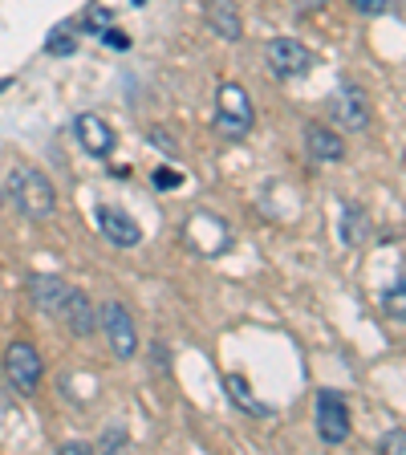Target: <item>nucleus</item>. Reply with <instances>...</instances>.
<instances>
[{"instance_id": "1", "label": "nucleus", "mask_w": 406, "mask_h": 455, "mask_svg": "<svg viewBox=\"0 0 406 455\" xmlns=\"http://www.w3.org/2000/svg\"><path fill=\"white\" fill-rule=\"evenodd\" d=\"M252 126H256V110H252L248 90L240 82H224L216 94V131L224 134V139L240 142L252 134Z\"/></svg>"}, {"instance_id": "2", "label": "nucleus", "mask_w": 406, "mask_h": 455, "mask_svg": "<svg viewBox=\"0 0 406 455\" xmlns=\"http://www.w3.org/2000/svg\"><path fill=\"white\" fill-rule=\"evenodd\" d=\"M9 188H12L17 208L25 212L28 220H49V216H53L57 191H53V183H49L37 167H17V171H12V180H9Z\"/></svg>"}, {"instance_id": "3", "label": "nucleus", "mask_w": 406, "mask_h": 455, "mask_svg": "<svg viewBox=\"0 0 406 455\" xmlns=\"http://www.w3.org/2000/svg\"><path fill=\"white\" fill-rule=\"evenodd\" d=\"M98 325H102L106 346L114 350V358L131 362L134 354H139V330H134V317L123 301H106L102 309H98Z\"/></svg>"}, {"instance_id": "4", "label": "nucleus", "mask_w": 406, "mask_h": 455, "mask_svg": "<svg viewBox=\"0 0 406 455\" xmlns=\"http://www.w3.org/2000/svg\"><path fill=\"white\" fill-rule=\"evenodd\" d=\"M41 354L37 346H28V341H12L9 350H4V379H9L12 390H20V395H33L41 382Z\"/></svg>"}, {"instance_id": "5", "label": "nucleus", "mask_w": 406, "mask_h": 455, "mask_svg": "<svg viewBox=\"0 0 406 455\" xmlns=\"http://www.w3.org/2000/svg\"><path fill=\"white\" fill-rule=\"evenodd\" d=\"M183 244H187L195 256H219L227 244H232V236H227L224 220L208 216V212H195V216L187 220V228H183Z\"/></svg>"}, {"instance_id": "6", "label": "nucleus", "mask_w": 406, "mask_h": 455, "mask_svg": "<svg viewBox=\"0 0 406 455\" xmlns=\"http://www.w3.org/2000/svg\"><path fill=\"white\" fill-rule=\"evenodd\" d=\"M330 114H333V123H341L346 131H366L370 118H374V106H370V98H366L362 85L346 82L338 94L330 98Z\"/></svg>"}, {"instance_id": "7", "label": "nucleus", "mask_w": 406, "mask_h": 455, "mask_svg": "<svg viewBox=\"0 0 406 455\" xmlns=\"http://www.w3.org/2000/svg\"><path fill=\"white\" fill-rule=\"evenodd\" d=\"M317 435L325 443H346L350 439V407L338 390H322L317 395Z\"/></svg>"}, {"instance_id": "8", "label": "nucleus", "mask_w": 406, "mask_h": 455, "mask_svg": "<svg viewBox=\"0 0 406 455\" xmlns=\"http://www.w3.org/2000/svg\"><path fill=\"white\" fill-rule=\"evenodd\" d=\"M265 57H268V69H273L276 77H301V74H309V66H313V53L293 37L268 41Z\"/></svg>"}, {"instance_id": "9", "label": "nucleus", "mask_w": 406, "mask_h": 455, "mask_svg": "<svg viewBox=\"0 0 406 455\" xmlns=\"http://www.w3.org/2000/svg\"><path fill=\"white\" fill-rule=\"evenodd\" d=\"M98 232H102L114 248H134L142 240V228L131 220V212L114 208V204H102V208H98Z\"/></svg>"}, {"instance_id": "10", "label": "nucleus", "mask_w": 406, "mask_h": 455, "mask_svg": "<svg viewBox=\"0 0 406 455\" xmlns=\"http://www.w3.org/2000/svg\"><path fill=\"white\" fill-rule=\"evenodd\" d=\"M74 134H77V142H82V151L94 155V159H106V155L114 151V126H106L98 114H77Z\"/></svg>"}, {"instance_id": "11", "label": "nucleus", "mask_w": 406, "mask_h": 455, "mask_svg": "<svg viewBox=\"0 0 406 455\" xmlns=\"http://www.w3.org/2000/svg\"><path fill=\"white\" fill-rule=\"evenodd\" d=\"M57 317L66 322V330L74 333V338H90V333L98 330V313H94V305H90V297H85L82 289H69L66 305H61Z\"/></svg>"}, {"instance_id": "12", "label": "nucleus", "mask_w": 406, "mask_h": 455, "mask_svg": "<svg viewBox=\"0 0 406 455\" xmlns=\"http://www.w3.org/2000/svg\"><path fill=\"white\" fill-rule=\"evenodd\" d=\"M305 151H309V159H317V163L346 159V147H341V139L330 131V126H309V131H305Z\"/></svg>"}, {"instance_id": "13", "label": "nucleus", "mask_w": 406, "mask_h": 455, "mask_svg": "<svg viewBox=\"0 0 406 455\" xmlns=\"http://www.w3.org/2000/svg\"><path fill=\"white\" fill-rule=\"evenodd\" d=\"M28 293H33V305H37L41 313H61V305H66V293H69V284L66 281H57V276H33L28 281Z\"/></svg>"}, {"instance_id": "14", "label": "nucleus", "mask_w": 406, "mask_h": 455, "mask_svg": "<svg viewBox=\"0 0 406 455\" xmlns=\"http://www.w3.org/2000/svg\"><path fill=\"white\" fill-rule=\"evenodd\" d=\"M224 390H227V398L236 403L244 415H252V419H273V407L268 403H260V398L252 395V387L244 382V374H227L224 379Z\"/></svg>"}, {"instance_id": "15", "label": "nucleus", "mask_w": 406, "mask_h": 455, "mask_svg": "<svg viewBox=\"0 0 406 455\" xmlns=\"http://www.w3.org/2000/svg\"><path fill=\"white\" fill-rule=\"evenodd\" d=\"M208 20L211 28H216L224 41H240V33H244V25H240V12L232 0H211L208 4Z\"/></svg>"}, {"instance_id": "16", "label": "nucleus", "mask_w": 406, "mask_h": 455, "mask_svg": "<svg viewBox=\"0 0 406 455\" xmlns=\"http://www.w3.org/2000/svg\"><path fill=\"white\" fill-rule=\"evenodd\" d=\"M338 232H341V240H346V244H358V240L366 236V212L354 208V204H346V208H341Z\"/></svg>"}, {"instance_id": "17", "label": "nucleus", "mask_w": 406, "mask_h": 455, "mask_svg": "<svg viewBox=\"0 0 406 455\" xmlns=\"http://www.w3.org/2000/svg\"><path fill=\"white\" fill-rule=\"evenodd\" d=\"M382 309H386L390 322H406V276L382 293Z\"/></svg>"}, {"instance_id": "18", "label": "nucleus", "mask_w": 406, "mask_h": 455, "mask_svg": "<svg viewBox=\"0 0 406 455\" xmlns=\"http://www.w3.org/2000/svg\"><path fill=\"white\" fill-rule=\"evenodd\" d=\"M45 49L53 57H69L77 49V41H74V25H57V28H49V41H45Z\"/></svg>"}, {"instance_id": "19", "label": "nucleus", "mask_w": 406, "mask_h": 455, "mask_svg": "<svg viewBox=\"0 0 406 455\" xmlns=\"http://www.w3.org/2000/svg\"><path fill=\"white\" fill-rule=\"evenodd\" d=\"M110 25H114V12L110 9H90V12H85V20H82V33H94V37H102Z\"/></svg>"}, {"instance_id": "20", "label": "nucleus", "mask_w": 406, "mask_h": 455, "mask_svg": "<svg viewBox=\"0 0 406 455\" xmlns=\"http://www.w3.org/2000/svg\"><path fill=\"white\" fill-rule=\"evenodd\" d=\"M378 451L406 455V431H386V435H382V443H378Z\"/></svg>"}, {"instance_id": "21", "label": "nucleus", "mask_w": 406, "mask_h": 455, "mask_svg": "<svg viewBox=\"0 0 406 455\" xmlns=\"http://www.w3.org/2000/svg\"><path fill=\"white\" fill-rule=\"evenodd\" d=\"M354 9L366 12V17H378V12L390 9V0H354Z\"/></svg>"}, {"instance_id": "22", "label": "nucleus", "mask_w": 406, "mask_h": 455, "mask_svg": "<svg viewBox=\"0 0 406 455\" xmlns=\"http://www.w3.org/2000/svg\"><path fill=\"white\" fill-rule=\"evenodd\" d=\"M155 183H159V188H179L183 175H179V171H171V167H159V171H155Z\"/></svg>"}, {"instance_id": "23", "label": "nucleus", "mask_w": 406, "mask_h": 455, "mask_svg": "<svg viewBox=\"0 0 406 455\" xmlns=\"http://www.w3.org/2000/svg\"><path fill=\"white\" fill-rule=\"evenodd\" d=\"M102 41H106V45H114V49H126V45H131V41H126L123 33H114V25L102 33Z\"/></svg>"}, {"instance_id": "24", "label": "nucleus", "mask_w": 406, "mask_h": 455, "mask_svg": "<svg viewBox=\"0 0 406 455\" xmlns=\"http://www.w3.org/2000/svg\"><path fill=\"white\" fill-rule=\"evenodd\" d=\"M85 451H94L90 443H61V455H85Z\"/></svg>"}, {"instance_id": "25", "label": "nucleus", "mask_w": 406, "mask_h": 455, "mask_svg": "<svg viewBox=\"0 0 406 455\" xmlns=\"http://www.w3.org/2000/svg\"><path fill=\"white\" fill-rule=\"evenodd\" d=\"M297 9L301 12H313V9H325V4H330V0H293Z\"/></svg>"}, {"instance_id": "26", "label": "nucleus", "mask_w": 406, "mask_h": 455, "mask_svg": "<svg viewBox=\"0 0 406 455\" xmlns=\"http://www.w3.org/2000/svg\"><path fill=\"white\" fill-rule=\"evenodd\" d=\"M134 4H147V0H134Z\"/></svg>"}]
</instances>
